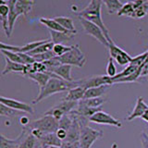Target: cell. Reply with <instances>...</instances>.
Instances as JSON below:
<instances>
[{
	"mask_svg": "<svg viewBox=\"0 0 148 148\" xmlns=\"http://www.w3.org/2000/svg\"><path fill=\"white\" fill-rule=\"evenodd\" d=\"M26 69H27L26 65L13 62L6 58V66H5L4 71H2V75H6V74L10 72H18V73H22L23 75H26Z\"/></svg>",
	"mask_w": 148,
	"mask_h": 148,
	"instance_id": "obj_16",
	"label": "cell"
},
{
	"mask_svg": "<svg viewBox=\"0 0 148 148\" xmlns=\"http://www.w3.org/2000/svg\"><path fill=\"white\" fill-rule=\"evenodd\" d=\"M0 104H3L5 106L11 108L15 110L21 111V112H24L28 114H34V110L32 108V106H30L29 104L23 103V102L18 101L12 98H8V97L0 96Z\"/></svg>",
	"mask_w": 148,
	"mask_h": 148,
	"instance_id": "obj_10",
	"label": "cell"
},
{
	"mask_svg": "<svg viewBox=\"0 0 148 148\" xmlns=\"http://www.w3.org/2000/svg\"><path fill=\"white\" fill-rule=\"evenodd\" d=\"M147 14H148V12H147Z\"/></svg>",
	"mask_w": 148,
	"mask_h": 148,
	"instance_id": "obj_42",
	"label": "cell"
},
{
	"mask_svg": "<svg viewBox=\"0 0 148 148\" xmlns=\"http://www.w3.org/2000/svg\"><path fill=\"white\" fill-rule=\"evenodd\" d=\"M2 54L6 57L7 58H8L9 60H11L13 62L16 63H20V64H23V61L21 58V56L18 53H15V52H11V51H8V50H1ZM24 65V64H23Z\"/></svg>",
	"mask_w": 148,
	"mask_h": 148,
	"instance_id": "obj_30",
	"label": "cell"
},
{
	"mask_svg": "<svg viewBox=\"0 0 148 148\" xmlns=\"http://www.w3.org/2000/svg\"><path fill=\"white\" fill-rule=\"evenodd\" d=\"M42 146H62L63 142L57 136L56 132L46 133L41 137Z\"/></svg>",
	"mask_w": 148,
	"mask_h": 148,
	"instance_id": "obj_18",
	"label": "cell"
},
{
	"mask_svg": "<svg viewBox=\"0 0 148 148\" xmlns=\"http://www.w3.org/2000/svg\"><path fill=\"white\" fill-rule=\"evenodd\" d=\"M54 18L64 28V29H66L69 32H77V31L75 29V26H74L72 18H68V17H56Z\"/></svg>",
	"mask_w": 148,
	"mask_h": 148,
	"instance_id": "obj_25",
	"label": "cell"
},
{
	"mask_svg": "<svg viewBox=\"0 0 148 148\" xmlns=\"http://www.w3.org/2000/svg\"><path fill=\"white\" fill-rule=\"evenodd\" d=\"M108 43H109L108 49H109L110 58L116 60L119 65H120V66H125V65H129L132 62V58L127 52H125L124 50L119 47L111 38L108 39Z\"/></svg>",
	"mask_w": 148,
	"mask_h": 148,
	"instance_id": "obj_8",
	"label": "cell"
},
{
	"mask_svg": "<svg viewBox=\"0 0 148 148\" xmlns=\"http://www.w3.org/2000/svg\"><path fill=\"white\" fill-rule=\"evenodd\" d=\"M20 148H43V146L39 139L32 135L29 130V133L22 140Z\"/></svg>",
	"mask_w": 148,
	"mask_h": 148,
	"instance_id": "obj_21",
	"label": "cell"
},
{
	"mask_svg": "<svg viewBox=\"0 0 148 148\" xmlns=\"http://www.w3.org/2000/svg\"><path fill=\"white\" fill-rule=\"evenodd\" d=\"M56 134H57V136L63 142V141H65V140L67 139V136H68V131H66V130H64V129H60V128H58V131L56 132Z\"/></svg>",
	"mask_w": 148,
	"mask_h": 148,
	"instance_id": "obj_34",
	"label": "cell"
},
{
	"mask_svg": "<svg viewBox=\"0 0 148 148\" xmlns=\"http://www.w3.org/2000/svg\"><path fill=\"white\" fill-rule=\"evenodd\" d=\"M21 113V111L15 110L11 108L5 106L3 104H0V115L1 116H6V117H15V116L18 115Z\"/></svg>",
	"mask_w": 148,
	"mask_h": 148,
	"instance_id": "obj_29",
	"label": "cell"
},
{
	"mask_svg": "<svg viewBox=\"0 0 148 148\" xmlns=\"http://www.w3.org/2000/svg\"><path fill=\"white\" fill-rule=\"evenodd\" d=\"M147 52H148V51H147Z\"/></svg>",
	"mask_w": 148,
	"mask_h": 148,
	"instance_id": "obj_43",
	"label": "cell"
},
{
	"mask_svg": "<svg viewBox=\"0 0 148 148\" xmlns=\"http://www.w3.org/2000/svg\"><path fill=\"white\" fill-rule=\"evenodd\" d=\"M103 132L95 130L89 126H84L81 130L80 145L81 148H91L94 143L103 136Z\"/></svg>",
	"mask_w": 148,
	"mask_h": 148,
	"instance_id": "obj_7",
	"label": "cell"
},
{
	"mask_svg": "<svg viewBox=\"0 0 148 148\" xmlns=\"http://www.w3.org/2000/svg\"><path fill=\"white\" fill-rule=\"evenodd\" d=\"M141 143L143 148H148V140L143 135H141Z\"/></svg>",
	"mask_w": 148,
	"mask_h": 148,
	"instance_id": "obj_36",
	"label": "cell"
},
{
	"mask_svg": "<svg viewBox=\"0 0 148 148\" xmlns=\"http://www.w3.org/2000/svg\"><path fill=\"white\" fill-rule=\"evenodd\" d=\"M85 89H83L82 87L77 86L71 88V90L68 91V94L66 97L64 98V100L67 101H73V102H79L80 100L83 99L85 95Z\"/></svg>",
	"mask_w": 148,
	"mask_h": 148,
	"instance_id": "obj_20",
	"label": "cell"
},
{
	"mask_svg": "<svg viewBox=\"0 0 148 148\" xmlns=\"http://www.w3.org/2000/svg\"><path fill=\"white\" fill-rule=\"evenodd\" d=\"M106 100L104 97L97 98H87L82 99L78 102V106H89V108H100Z\"/></svg>",
	"mask_w": 148,
	"mask_h": 148,
	"instance_id": "obj_24",
	"label": "cell"
},
{
	"mask_svg": "<svg viewBox=\"0 0 148 148\" xmlns=\"http://www.w3.org/2000/svg\"><path fill=\"white\" fill-rule=\"evenodd\" d=\"M34 4V0H18L15 9H14V14L18 17L21 15L27 16V14L32 10Z\"/></svg>",
	"mask_w": 148,
	"mask_h": 148,
	"instance_id": "obj_15",
	"label": "cell"
},
{
	"mask_svg": "<svg viewBox=\"0 0 148 148\" xmlns=\"http://www.w3.org/2000/svg\"><path fill=\"white\" fill-rule=\"evenodd\" d=\"M50 35H51V41L53 42L55 45L57 44H63L64 42H67L69 40L72 39L74 35L76 34V32H56V31H51L49 30Z\"/></svg>",
	"mask_w": 148,
	"mask_h": 148,
	"instance_id": "obj_17",
	"label": "cell"
},
{
	"mask_svg": "<svg viewBox=\"0 0 148 148\" xmlns=\"http://www.w3.org/2000/svg\"><path fill=\"white\" fill-rule=\"evenodd\" d=\"M113 84L112 78H110L108 75H97V76H92L88 78L80 79V80L69 82V85H71V89L74 87L80 86L82 87L83 89H90V88L98 87L101 85Z\"/></svg>",
	"mask_w": 148,
	"mask_h": 148,
	"instance_id": "obj_3",
	"label": "cell"
},
{
	"mask_svg": "<svg viewBox=\"0 0 148 148\" xmlns=\"http://www.w3.org/2000/svg\"><path fill=\"white\" fill-rule=\"evenodd\" d=\"M58 122H59V128L60 129H64V130H66V131L69 132V128H71V125H72L73 119L69 114H67V115H64L63 118L60 119Z\"/></svg>",
	"mask_w": 148,
	"mask_h": 148,
	"instance_id": "obj_31",
	"label": "cell"
},
{
	"mask_svg": "<svg viewBox=\"0 0 148 148\" xmlns=\"http://www.w3.org/2000/svg\"><path fill=\"white\" fill-rule=\"evenodd\" d=\"M62 148H81L80 142H63Z\"/></svg>",
	"mask_w": 148,
	"mask_h": 148,
	"instance_id": "obj_33",
	"label": "cell"
},
{
	"mask_svg": "<svg viewBox=\"0 0 148 148\" xmlns=\"http://www.w3.org/2000/svg\"><path fill=\"white\" fill-rule=\"evenodd\" d=\"M142 119H143V120H145V122L148 123V109L145 111V114H143V115L142 116Z\"/></svg>",
	"mask_w": 148,
	"mask_h": 148,
	"instance_id": "obj_37",
	"label": "cell"
},
{
	"mask_svg": "<svg viewBox=\"0 0 148 148\" xmlns=\"http://www.w3.org/2000/svg\"><path fill=\"white\" fill-rule=\"evenodd\" d=\"M102 4H103V2L101 0H91L89 5H87L82 10H81L78 13V17H82L87 21L95 23L97 26H99L103 30L106 39L108 41V39H110L109 32L108 30V28L104 24V21L102 20V15H101Z\"/></svg>",
	"mask_w": 148,
	"mask_h": 148,
	"instance_id": "obj_1",
	"label": "cell"
},
{
	"mask_svg": "<svg viewBox=\"0 0 148 148\" xmlns=\"http://www.w3.org/2000/svg\"><path fill=\"white\" fill-rule=\"evenodd\" d=\"M58 128H59V122L57 119H55L52 116L49 115H45L44 117L34 120L28 126L29 130L38 129L44 134L56 132L58 130Z\"/></svg>",
	"mask_w": 148,
	"mask_h": 148,
	"instance_id": "obj_5",
	"label": "cell"
},
{
	"mask_svg": "<svg viewBox=\"0 0 148 148\" xmlns=\"http://www.w3.org/2000/svg\"><path fill=\"white\" fill-rule=\"evenodd\" d=\"M148 109V106L146 103L143 101L142 96H139L136 101V105L134 106V109L132 110V112L129 115V117L127 118V120L132 121V120L135 119L137 118H142V116L145 114V111Z\"/></svg>",
	"mask_w": 148,
	"mask_h": 148,
	"instance_id": "obj_13",
	"label": "cell"
},
{
	"mask_svg": "<svg viewBox=\"0 0 148 148\" xmlns=\"http://www.w3.org/2000/svg\"><path fill=\"white\" fill-rule=\"evenodd\" d=\"M71 90V85H69V82H66L60 78H51L46 83L45 86L41 88L39 91V94L35 97V99L32 101V104H37L47 98L50 95H53L58 92H62L65 91Z\"/></svg>",
	"mask_w": 148,
	"mask_h": 148,
	"instance_id": "obj_2",
	"label": "cell"
},
{
	"mask_svg": "<svg viewBox=\"0 0 148 148\" xmlns=\"http://www.w3.org/2000/svg\"><path fill=\"white\" fill-rule=\"evenodd\" d=\"M71 69L72 66H71V65L61 64L51 69V72L55 73L56 75H58L60 79H62L64 81L72 82L73 79L71 77Z\"/></svg>",
	"mask_w": 148,
	"mask_h": 148,
	"instance_id": "obj_14",
	"label": "cell"
},
{
	"mask_svg": "<svg viewBox=\"0 0 148 148\" xmlns=\"http://www.w3.org/2000/svg\"><path fill=\"white\" fill-rule=\"evenodd\" d=\"M39 21L44 24L45 26H46L48 28L49 30L51 31H56V32H68L69 31H67L66 29L59 24V23L55 20V18H40ZM77 34V32H76Z\"/></svg>",
	"mask_w": 148,
	"mask_h": 148,
	"instance_id": "obj_23",
	"label": "cell"
},
{
	"mask_svg": "<svg viewBox=\"0 0 148 148\" xmlns=\"http://www.w3.org/2000/svg\"><path fill=\"white\" fill-rule=\"evenodd\" d=\"M103 4H105L109 14L119 12L123 6L119 0H103Z\"/></svg>",
	"mask_w": 148,
	"mask_h": 148,
	"instance_id": "obj_26",
	"label": "cell"
},
{
	"mask_svg": "<svg viewBox=\"0 0 148 148\" xmlns=\"http://www.w3.org/2000/svg\"><path fill=\"white\" fill-rule=\"evenodd\" d=\"M90 122H94L96 124H104V125H110V126H114L117 128H121L122 124L121 122L115 119L113 116L109 115L108 113L105 112V111L101 110L99 112L95 113L92 117L89 119Z\"/></svg>",
	"mask_w": 148,
	"mask_h": 148,
	"instance_id": "obj_9",
	"label": "cell"
},
{
	"mask_svg": "<svg viewBox=\"0 0 148 148\" xmlns=\"http://www.w3.org/2000/svg\"><path fill=\"white\" fill-rule=\"evenodd\" d=\"M28 76L30 79H32V81H34L37 84H38L39 88L41 89V88H43L45 86L46 83L48 82V81L50 80L51 77L50 74L47 72H35V73H29Z\"/></svg>",
	"mask_w": 148,
	"mask_h": 148,
	"instance_id": "obj_19",
	"label": "cell"
},
{
	"mask_svg": "<svg viewBox=\"0 0 148 148\" xmlns=\"http://www.w3.org/2000/svg\"><path fill=\"white\" fill-rule=\"evenodd\" d=\"M110 85L106 84V85H101L98 87H94V88H90V89H87L85 91V95L83 99H87V98H97V97H102L106 92L108 91Z\"/></svg>",
	"mask_w": 148,
	"mask_h": 148,
	"instance_id": "obj_22",
	"label": "cell"
},
{
	"mask_svg": "<svg viewBox=\"0 0 148 148\" xmlns=\"http://www.w3.org/2000/svg\"><path fill=\"white\" fill-rule=\"evenodd\" d=\"M54 45H55V44L51 40H49L48 42H46V43L38 46V47L35 48L34 50H32V52L29 53V55L34 56V55H39V54H44V53L50 52V51L53 50Z\"/></svg>",
	"mask_w": 148,
	"mask_h": 148,
	"instance_id": "obj_27",
	"label": "cell"
},
{
	"mask_svg": "<svg viewBox=\"0 0 148 148\" xmlns=\"http://www.w3.org/2000/svg\"><path fill=\"white\" fill-rule=\"evenodd\" d=\"M10 12L8 5L7 4L6 0H0V17H1L2 27L5 31V34L8 37H10V32H9L8 28V16Z\"/></svg>",
	"mask_w": 148,
	"mask_h": 148,
	"instance_id": "obj_12",
	"label": "cell"
},
{
	"mask_svg": "<svg viewBox=\"0 0 148 148\" xmlns=\"http://www.w3.org/2000/svg\"><path fill=\"white\" fill-rule=\"evenodd\" d=\"M101 1H102V2H103V0H101Z\"/></svg>",
	"mask_w": 148,
	"mask_h": 148,
	"instance_id": "obj_41",
	"label": "cell"
},
{
	"mask_svg": "<svg viewBox=\"0 0 148 148\" xmlns=\"http://www.w3.org/2000/svg\"><path fill=\"white\" fill-rule=\"evenodd\" d=\"M78 18H79V21H80L82 28H83V31L85 32V34L92 36L98 42H100L102 45H104L106 47L108 48L109 43H108V39H106L103 30H102L99 26H97L96 24H95V23L85 20V18H83L82 17H78Z\"/></svg>",
	"mask_w": 148,
	"mask_h": 148,
	"instance_id": "obj_6",
	"label": "cell"
},
{
	"mask_svg": "<svg viewBox=\"0 0 148 148\" xmlns=\"http://www.w3.org/2000/svg\"><path fill=\"white\" fill-rule=\"evenodd\" d=\"M110 148H118V145H117V143H114L112 145H111Z\"/></svg>",
	"mask_w": 148,
	"mask_h": 148,
	"instance_id": "obj_39",
	"label": "cell"
},
{
	"mask_svg": "<svg viewBox=\"0 0 148 148\" xmlns=\"http://www.w3.org/2000/svg\"><path fill=\"white\" fill-rule=\"evenodd\" d=\"M58 60L60 64L71 65V66H75L78 68H82L84 66L86 62L85 56L82 52V50L79 47V45H72V48L68 53L61 56V57H57Z\"/></svg>",
	"mask_w": 148,
	"mask_h": 148,
	"instance_id": "obj_4",
	"label": "cell"
},
{
	"mask_svg": "<svg viewBox=\"0 0 148 148\" xmlns=\"http://www.w3.org/2000/svg\"><path fill=\"white\" fill-rule=\"evenodd\" d=\"M71 48H72V45L67 46V45H64L62 44H57V45H54L53 52L55 53V55L57 56V57H61V56L68 53L69 51H71Z\"/></svg>",
	"mask_w": 148,
	"mask_h": 148,
	"instance_id": "obj_28",
	"label": "cell"
},
{
	"mask_svg": "<svg viewBox=\"0 0 148 148\" xmlns=\"http://www.w3.org/2000/svg\"><path fill=\"white\" fill-rule=\"evenodd\" d=\"M28 131L29 129H27V127L23 128L21 134L16 139H8L1 134L0 135V148H20L22 140L28 134Z\"/></svg>",
	"mask_w": 148,
	"mask_h": 148,
	"instance_id": "obj_11",
	"label": "cell"
},
{
	"mask_svg": "<svg viewBox=\"0 0 148 148\" xmlns=\"http://www.w3.org/2000/svg\"><path fill=\"white\" fill-rule=\"evenodd\" d=\"M106 75L110 78H114L117 75V68L114 64V59L111 58H108V62L106 65Z\"/></svg>",
	"mask_w": 148,
	"mask_h": 148,
	"instance_id": "obj_32",
	"label": "cell"
},
{
	"mask_svg": "<svg viewBox=\"0 0 148 148\" xmlns=\"http://www.w3.org/2000/svg\"><path fill=\"white\" fill-rule=\"evenodd\" d=\"M43 148H62L61 146H43Z\"/></svg>",
	"mask_w": 148,
	"mask_h": 148,
	"instance_id": "obj_38",
	"label": "cell"
},
{
	"mask_svg": "<svg viewBox=\"0 0 148 148\" xmlns=\"http://www.w3.org/2000/svg\"><path fill=\"white\" fill-rule=\"evenodd\" d=\"M20 123L22 125V126L26 127V126H29V124H30L31 122H30L29 118H28V117H25V116H22V117L20 119Z\"/></svg>",
	"mask_w": 148,
	"mask_h": 148,
	"instance_id": "obj_35",
	"label": "cell"
},
{
	"mask_svg": "<svg viewBox=\"0 0 148 148\" xmlns=\"http://www.w3.org/2000/svg\"><path fill=\"white\" fill-rule=\"evenodd\" d=\"M142 135H143V136H145V137L147 139V140H148V134H146L145 132H142Z\"/></svg>",
	"mask_w": 148,
	"mask_h": 148,
	"instance_id": "obj_40",
	"label": "cell"
}]
</instances>
